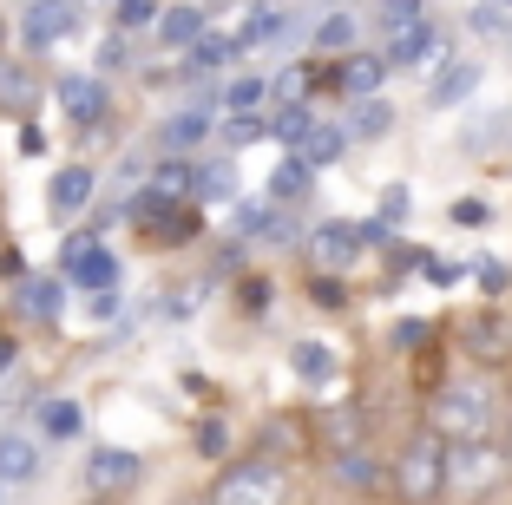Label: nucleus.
I'll return each mask as SVG.
<instances>
[{"label": "nucleus", "mask_w": 512, "mask_h": 505, "mask_svg": "<svg viewBox=\"0 0 512 505\" xmlns=\"http://www.w3.org/2000/svg\"><path fill=\"white\" fill-rule=\"evenodd\" d=\"M243 309H250V315L270 309V283H263V276H250V283H243Z\"/></svg>", "instance_id": "obj_45"}, {"label": "nucleus", "mask_w": 512, "mask_h": 505, "mask_svg": "<svg viewBox=\"0 0 512 505\" xmlns=\"http://www.w3.org/2000/svg\"><path fill=\"white\" fill-rule=\"evenodd\" d=\"M33 99H40L33 73L14 66V60H0V112H33Z\"/></svg>", "instance_id": "obj_23"}, {"label": "nucleus", "mask_w": 512, "mask_h": 505, "mask_svg": "<svg viewBox=\"0 0 512 505\" xmlns=\"http://www.w3.org/2000/svg\"><path fill=\"white\" fill-rule=\"evenodd\" d=\"M79 427H86L79 401H46L40 407V433H46V440H79Z\"/></svg>", "instance_id": "obj_29"}, {"label": "nucleus", "mask_w": 512, "mask_h": 505, "mask_svg": "<svg viewBox=\"0 0 512 505\" xmlns=\"http://www.w3.org/2000/svg\"><path fill=\"white\" fill-rule=\"evenodd\" d=\"M224 440H230V433H224V420H204V427H197V453H211V460L224 453Z\"/></svg>", "instance_id": "obj_42"}, {"label": "nucleus", "mask_w": 512, "mask_h": 505, "mask_svg": "<svg viewBox=\"0 0 512 505\" xmlns=\"http://www.w3.org/2000/svg\"><path fill=\"white\" fill-rule=\"evenodd\" d=\"M138 473H145V460L125 453V446H99V453L86 460V486L92 492H125V486H138Z\"/></svg>", "instance_id": "obj_11"}, {"label": "nucleus", "mask_w": 512, "mask_h": 505, "mask_svg": "<svg viewBox=\"0 0 512 505\" xmlns=\"http://www.w3.org/2000/svg\"><path fill=\"white\" fill-rule=\"evenodd\" d=\"M66 276L92 296H112L119 289V256L106 250L99 237H66Z\"/></svg>", "instance_id": "obj_6"}, {"label": "nucleus", "mask_w": 512, "mask_h": 505, "mask_svg": "<svg viewBox=\"0 0 512 505\" xmlns=\"http://www.w3.org/2000/svg\"><path fill=\"white\" fill-rule=\"evenodd\" d=\"M0 492H7V486H0Z\"/></svg>", "instance_id": "obj_51"}, {"label": "nucleus", "mask_w": 512, "mask_h": 505, "mask_svg": "<svg viewBox=\"0 0 512 505\" xmlns=\"http://www.w3.org/2000/svg\"><path fill=\"white\" fill-rule=\"evenodd\" d=\"M7 381H14V368H0V394H7Z\"/></svg>", "instance_id": "obj_49"}, {"label": "nucleus", "mask_w": 512, "mask_h": 505, "mask_svg": "<svg viewBox=\"0 0 512 505\" xmlns=\"http://www.w3.org/2000/svg\"><path fill=\"white\" fill-rule=\"evenodd\" d=\"M493 427V387L486 381H447L434 394V433H453V440H486Z\"/></svg>", "instance_id": "obj_2"}, {"label": "nucleus", "mask_w": 512, "mask_h": 505, "mask_svg": "<svg viewBox=\"0 0 512 505\" xmlns=\"http://www.w3.org/2000/svg\"><path fill=\"white\" fill-rule=\"evenodd\" d=\"M0 368H14V335H0Z\"/></svg>", "instance_id": "obj_48"}, {"label": "nucleus", "mask_w": 512, "mask_h": 505, "mask_svg": "<svg viewBox=\"0 0 512 505\" xmlns=\"http://www.w3.org/2000/svg\"><path fill=\"white\" fill-rule=\"evenodd\" d=\"M60 302H66V283H60V276H27V283H20V296H14V309L27 315V322H53V315H60Z\"/></svg>", "instance_id": "obj_18"}, {"label": "nucleus", "mask_w": 512, "mask_h": 505, "mask_svg": "<svg viewBox=\"0 0 512 505\" xmlns=\"http://www.w3.org/2000/svg\"><path fill=\"white\" fill-rule=\"evenodd\" d=\"M427 335H434V328H427V322H401V328H394V342H401V348H421Z\"/></svg>", "instance_id": "obj_46"}, {"label": "nucleus", "mask_w": 512, "mask_h": 505, "mask_svg": "<svg viewBox=\"0 0 512 505\" xmlns=\"http://www.w3.org/2000/svg\"><path fill=\"white\" fill-rule=\"evenodd\" d=\"M309 132H316V112H309V105H283L270 119V138H283V145H302Z\"/></svg>", "instance_id": "obj_32"}, {"label": "nucleus", "mask_w": 512, "mask_h": 505, "mask_svg": "<svg viewBox=\"0 0 512 505\" xmlns=\"http://www.w3.org/2000/svg\"><path fill=\"white\" fill-rule=\"evenodd\" d=\"M309 263H316L322 276L355 269L362 263V230H355V223H316V230H309Z\"/></svg>", "instance_id": "obj_8"}, {"label": "nucleus", "mask_w": 512, "mask_h": 505, "mask_svg": "<svg viewBox=\"0 0 512 505\" xmlns=\"http://www.w3.org/2000/svg\"><path fill=\"white\" fill-rule=\"evenodd\" d=\"M309 296H316L322 309H342V302H348V296H342V283H335V276H316V283H309Z\"/></svg>", "instance_id": "obj_44"}, {"label": "nucleus", "mask_w": 512, "mask_h": 505, "mask_svg": "<svg viewBox=\"0 0 512 505\" xmlns=\"http://www.w3.org/2000/svg\"><path fill=\"white\" fill-rule=\"evenodd\" d=\"M237 237H250V243H289V237H296V217H289L276 197H243V204H237Z\"/></svg>", "instance_id": "obj_10"}, {"label": "nucleus", "mask_w": 512, "mask_h": 505, "mask_svg": "<svg viewBox=\"0 0 512 505\" xmlns=\"http://www.w3.org/2000/svg\"><path fill=\"white\" fill-rule=\"evenodd\" d=\"M191 178H197V164L165 158L158 171H151V184H145V191H151V197H165V204H184V197H191Z\"/></svg>", "instance_id": "obj_24"}, {"label": "nucleus", "mask_w": 512, "mask_h": 505, "mask_svg": "<svg viewBox=\"0 0 512 505\" xmlns=\"http://www.w3.org/2000/svg\"><path fill=\"white\" fill-rule=\"evenodd\" d=\"M237 60V33H204V40L191 46V73H217V66Z\"/></svg>", "instance_id": "obj_30"}, {"label": "nucleus", "mask_w": 512, "mask_h": 505, "mask_svg": "<svg viewBox=\"0 0 512 505\" xmlns=\"http://www.w3.org/2000/svg\"><path fill=\"white\" fill-rule=\"evenodd\" d=\"M224 138L230 145H256V138H270V119H263V112H256V119H230Z\"/></svg>", "instance_id": "obj_38"}, {"label": "nucleus", "mask_w": 512, "mask_h": 505, "mask_svg": "<svg viewBox=\"0 0 512 505\" xmlns=\"http://www.w3.org/2000/svg\"><path fill=\"white\" fill-rule=\"evenodd\" d=\"M342 132L348 138H388L394 132V105L381 99V92H375V99H355V112H348Z\"/></svg>", "instance_id": "obj_21"}, {"label": "nucleus", "mask_w": 512, "mask_h": 505, "mask_svg": "<svg viewBox=\"0 0 512 505\" xmlns=\"http://www.w3.org/2000/svg\"><path fill=\"white\" fill-rule=\"evenodd\" d=\"M92 204V171L86 164H66V171H53V184H46V210H53V217H79V210Z\"/></svg>", "instance_id": "obj_14"}, {"label": "nucleus", "mask_w": 512, "mask_h": 505, "mask_svg": "<svg viewBox=\"0 0 512 505\" xmlns=\"http://www.w3.org/2000/svg\"><path fill=\"white\" fill-rule=\"evenodd\" d=\"M197 40H204V7H165V14H158V46L191 53Z\"/></svg>", "instance_id": "obj_19"}, {"label": "nucleus", "mask_w": 512, "mask_h": 505, "mask_svg": "<svg viewBox=\"0 0 512 505\" xmlns=\"http://www.w3.org/2000/svg\"><path fill=\"white\" fill-rule=\"evenodd\" d=\"M60 105L73 112V125H99L106 119V79H92V73H66L60 79Z\"/></svg>", "instance_id": "obj_13"}, {"label": "nucleus", "mask_w": 512, "mask_h": 505, "mask_svg": "<svg viewBox=\"0 0 512 505\" xmlns=\"http://www.w3.org/2000/svg\"><path fill=\"white\" fill-rule=\"evenodd\" d=\"M289 368H296L302 387H329L335 374H342V355H335L329 342H296L289 348Z\"/></svg>", "instance_id": "obj_16"}, {"label": "nucleus", "mask_w": 512, "mask_h": 505, "mask_svg": "<svg viewBox=\"0 0 512 505\" xmlns=\"http://www.w3.org/2000/svg\"><path fill=\"white\" fill-rule=\"evenodd\" d=\"M342 151H348V132H342V125H322V119H316V132L296 145V158L309 164V171H322V164H335Z\"/></svg>", "instance_id": "obj_22"}, {"label": "nucleus", "mask_w": 512, "mask_h": 505, "mask_svg": "<svg viewBox=\"0 0 512 505\" xmlns=\"http://www.w3.org/2000/svg\"><path fill=\"white\" fill-rule=\"evenodd\" d=\"M125 217L138 223V237H145V243H184V237H197V210L191 204H165V197H151V191H138L132 204H125Z\"/></svg>", "instance_id": "obj_5"}, {"label": "nucleus", "mask_w": 512, "mask_h": 505, "mask_svg": "<svg viewBox=\"0 0 512 505\" xmlns=\"http://www.w3.org/2000/svg\"><path fill=\"white\" fill-rule=\"evenodd\" d=\"M447 217L460 223V230H486V217H493V210H486L480 197H453V204H447Z\"/></svg>", "instance_id": "obj_36"}, {"label": "nucleus", "mask_w": 512, "mask_h": 505, "mask_svg": "<svg viewBox=\"0 0 512 505\" xmlns=\"http://www.w3.org/2000/svg\"><path fill=\"white\" fill-rule=\"evenodd\" d=\"M270 99V79H256V73H243V79H230L224 86V112L230 119H256V105Z\"/></svg>", "instance_id": "obj_26"}, {"label": "nucleus", "mask_w": 512, "mask_h": 505, "mask_svg": "<svg viewBox=\"0 0 512 505\" xmlns=\"http://www.w3.org/2000/svg\"><path fill=\"white\" fill-rule=\"evenodd\" d=\"M276 99H283V105H309V66H289V73L283 79H276Z\"/></svg>", "instance_id": "obj_35"}, {"label": "nucleus", "mask_w": 512, "mask_h": 505, "mask_svg": "<svg viewBox=\"0 0 512 505\" xmlns=\"http://www.w3.org/2000/svg\"><path fill=\"white\" fill-rule=\"evenodd\" d=\"M381 223H407V184H388V197H381Z\"/></svg>", "instance_id": "obj_43"}, {"label": "nucleus", "mask_w": 512, "mask_h": 505, "mask_svg": "<svg viewBox=\"0 0 512 505\" xmlns=\"http://www.w3.org/2000/svg\"><path fill=\"white\" fill-rule=\"evenodd\" d=\"M381 73H388V60H362V53H355V60L342 66V92H348V99H375Z\"/></svg>", "instance_id": "obj_31"}, {"label": "nucleus", "mask_w": 512, "mask_h": 505, "mask_svg": "<svg viewBox=\"0 0 512 505\" xmlns=\"http://www.w3.org/2000/svg\"><path fill=\"white\" fill-rule=\"evenodd\" d=\"M394 486H401L407 505H427L447 492V440L440 433H414L401 446V460H394Z\"/></svg>", "instance_id": "obj_3"}, {"label": "nucleus", "mask_w": 512, "mask_h": 505, "mask_svg": "<svg viewBox=\"0 0 512 505\" xmlns=\"http://www.w3.org/2000/svg\"><path fill=\"white\" fill-rule=\"evenodd\" d=\"M467 33H473V40H506L512 14H506V7H493V0H480V7L467 14Z\"/></svg>", "instance_id": "obj_33"}, {"label": "nucleus", "mask_w": 512, "mask_h": 505, "mask_svg": "<svg viewBox=\"0 0 512 505\" xmlns=\"http://www.w3.org/2000/svg\"><path fill=\"white\" fill-rule=\"evenodd\" d=\"M493 7H506V14H512V0H493Z\"/></svg>", "instance_id": "obj_50"}, {"label": "nucleus", "mask_w": 512, "mask_h": 505, "mask_svg": "<svg viewBox=\"0 0 512 505\" xmlns=\"http://www.w3.org/2000/svg\"><path fill=\"white\" fill-rule=\"evenodd\" d=\"M499 479H506V453L493 440H460V453H447V486H460L467 499H486Z\"/></svg>", "instance_id": "obj_4"}, {"label": "nucleus", "mask_w": 512, "mask_h": 505, "mask_svg": "<svg viewBox=\"0 0 512 505\" xmlns=\"http://www.w3.org/2000/svg\"><path fill=\"white\" fill-rule=\"evenodd\" d=\"M434 60H440V27H427V20L388 40V66H401V73H414V66H434Z\"/></svg>", "instance_id": "obj_15"}, {"label": "nucleus", "mask_w": 512, "mask_h": 505, "mask_svg": "<svg viewBox=\"0 0 512 505\" xmlns=\"http://www.w3.org/2000/svg\"><path fill=\"white\" fill-rule=\"evenodd\" d=\"M99 66H106V73H119V66H132V46H125L119 33H106V40H99Z\"/></svg>", "instance_id": "obj_41"}, {"label": "nucleus", "mask_w": 512, "mask_h": 505, "mask_svg": "<svg viewBox=\"0 0 512 505\" xmlns=\"http://www.w3.org/2000/svg\"><path fill=\"white\" fill-rule=\"evenodd\" d=\"M473 276H480V283L493 289V296H499V289H512V269H506V256H473Z\"/></svg>", "instance_id": "obj_37"}, {"label": "nucleus", "mask_w": 512, "mask_h": 505, "mask_svg": "<svg viewBox=\"0 0 512 505\" xmlns=\"http://www.w3.org/2000/svg\"><path fill=\"white\" fill-rule=\"evenodd\" d=\"M217 105H224V92H204V99H191L184 112H171V119L158 125V145H165V151L204 145V138H211V125H217Z\"/></svg>", "instance_id": "obj_9"}, {"label": "nucleus", "mask_w": 512, "mask_h": 505, "mask_svg": "<svg viewBox=\"0 0 512 505\" xmlns=\"http://www.w3.org/2000/svg\"><path fill=\"white\" fill-rule=\"evenodd\" d=\"M309 184H316V171H309L302 158H283V164L270 171V197H276V204H296V197H309Z\"/></svg>", "instance_id": "obj_27"}, {"label": "nucleus", "mask_w": 512, "mask_h": 505, "mask_svg": "<svg viewBox=\"0 0 512 505\" xmlns=\"http://www.w3.org/2000/svg\"><path fill=\"white\" fill-rule=\"evenodd\" d=\"M427 276H434L440 289H453V283H460V269H453V263H440V256H434V263H427Z\"/></svg>", "instance_id": "obj_47"}, {"label": "nucleus", "mask_w": 512, "mask_h": 505, "mask_svg": "<svg viewBox=\"0 0 512 505\" xmlns=\"http://www.w3.org/2000/svg\"><path fill=\"white\" fill-rule=\"evenodd\" d=\"M40 479V446L27 433H0V486H27Z\"/></svg>", "instance_id": "obj_17"}, {"label": "nucleus", "mask_w": 512, "mask_h": 505, "mask_svg": "<svg viewBox=\"0 0 512 505\" xmlns=\"http://www.w3.org/2000/svg\"><path fill=\"white\" fill-rule=\"evenodd\" d=\"M335 479H342L348 492H375V486H381V466H375V453H355V446H342V453H335Z\"/></svg>", "instance_id": "obj_25"}, {"label": "nucleus", "mask_w": 512, "mask_h": 505, "mask_svg": "<svg viewBox=\"0 0 512 505\" xmlns=\"http://www.w3.org/2000/svg\"><path fill=\"white\" fill-rule=\"evenodd\" d=\"M480 73H486L480 60H453V66H440V79L427 86V105H434V112H453V105H467L473 92H480Z\"/></svg>", "instance_id": "obj_12"}, {"label": "nucleus", "mask_w": 512, "mask_h": 505, "mask_svg": "<svg viewBox=\"0 0 512 505\" xmlns=\"http://www.w3.org/2000/svg\"><path fill=\"white\" fill-rule=\"evenodd\" d=\"M230 191H237V164H230V158L197 164V178H191V204H224Z\"/></svg>", "instance_id": "obj_20"}, {"label": "nucleus", "mask_w": 512, "mask_h": 505, "mask_svg": "<svg viewBox=\"0 0 512 505\" xmlns=\"http://www.w3.org/2000/svg\"><path fill=\"white\" fill-rule=\"evenodd\" d=\"M289 499V473L283 460L256 453V460H237L211 479V505H283Z\"/></svg>", "instance_id": "obj_1"}, {"label": "nucleus", "mask_w": 512, "mask_h": 505, "mask_svg": "<svg viewBox=\"0 0 512 505\" xmlns=\"http://www.w3.org/2000/svg\"><path fill=\"white\" fill-rule=\"evenodd\" d=\"M66 33H79V0H27V14H20V40H27V53L60 46Z\"/></svg>", "instance_id": "obj_7"}, {"label": "nucleus", "mask_w": 512, "mask_h": 505, "mask_svg": "<svg viewBox=\"0 0 512 505\" xmlns=\"http://www.w3.org/2000/svg\"><path fill=\"white\" fill-rule=\"evenodd\" d=\"M119 27H158V0H119Z\"/></svg>", "instance_id": "obj_40"}, {"label": "nucleus", "mask_w": 512, "mask_h": 505, "mask_svg": "<svg viewBox=\"0 0 512 505\" xmlns=\"http://www.w3.org/2000/svg\"><path fill=\"white\" fill-rule=\"evenodd\" d=\"M381 20H388L394 33H407V27H421V0H388V7H381Z\"/></svg>", "instance_id": "obj_39"}, {"label": "nucleus", "mask_w": 512, "mask_h": 505, "mask_svg": "<svg viewBox=\"0 0 512 505\" xmlns=\"http://www.w3.org/2000/svg\"><path fill=\"white\" fill-rule=\"evenodd\" d=\"M276 33H283V14H276V7H250V14H243V27H237V53H250V46H270Z\"/></svg>", "instance_id": "obj_28"}, {"label": "nucleus", "mask_w": 512, "mask_h": 505, "mask_svg": "<svg viewBox=\"0 0 512 505\" xmlns=\"http://www.w3.org/2000/svg\"><path fill=\"white\" fill-rule=\"evenodd\" d=\"M309 46H316V53H342V46H355V20H348V14H329L316 33H309Z\"/></svg>", "instance_id": "obj_34"}]
</instances>
